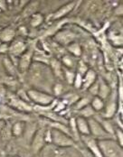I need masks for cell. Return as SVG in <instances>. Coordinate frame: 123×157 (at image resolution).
Wrapping results in <instances>:
<instances>
[{"mask_svg": "<svg viewBox=\"0 0 123 157\" xmlns=\"http://www.w3.org/2000/svg\"><path fill=\"white\" fill-rule=\"evenodd\" d=\"M98 146L103 157H122V146L112 139H99Z\"/></svg>", "mask_w": 123, "mask_h": 157, "instance_id": "cell-1", "label": "cell"}, {"mask_svg": "<svg viewBox=\"0 0 123 157\" xmlns=\"http://www.w3.org/2000/svg\"><path fill=\"white\" fill-rule=\"evenodd\" d=\"M50 134H51V142L54 143L55 145L61 147H69V146H73L74 144L72 137H70L69 135L65 134L61 130L53 128L50 131Z\"/></svg>", "mask_w": 123, "mask_h": 157, "instance_id": "cell-2", "label": "cell"}, {"mask_svg": "<svg viewBox=\"0 0 123 157\" xmlns=\"http://www.w3.org/2000/svg\"><path fill=\"white\" fill-rule=\"evenodd\" d=\"M27 96L30 98L32 101H34V103L41 105V106H46L49 105L50 103H52L54 98L51 95L46 94L34 90H31L27 92Z\"/></svg>", "mask_w": 123, "mask_h": 157, "instance_id": "cell-3", "label": "cell"}, {"mask_svg": "<svg viewBox=\"0 0 123 157\" xmlns=\"http://www.w3.org/2000/svg\"><path fill=\"white\" fill-rule=\"evenodd\" d=\"M88 124H89L90 134H92L93 137L105 139V137L109 136V134H108L107 132L103 129V127L101 126V124L98 122V120H96L95 118L91 117L88 120Z\"/></svg>", "mask_w": 123, "mask_h": 157, "instance_id": "cell-4", "label": "cell"}, {"mask_svg": "<svg viewBox=\"0 0 123 157\" xmlns=\"http://www.w3.org/2000/svg\"><path fill=\"white\" fill-rule=\"evenodd\" d=\"M45 136H46V130L44 128H40L35 132L33 137L32 144H31V147L34 153H37L45 145V143H46Z\"/></svg>", "mask_w": 123, "mask_h": 157, "instance_id": "cell-5", "label": "cell"}, {"mask_svg": "<svg viewBox=\"0 0 123 157\" xmlns=\"http://www.w3.org/2000/svg\"><path fill=\"white\" fill-rule=\"evenodd\" d=\"M84 142L87 145V147L90 149V151L93 154V155L95 157H103V155L101 153V150L98 146L97 140L93 137H88L85 136L84 137Z\"/></svg>", "mask_w": 123, "mask_h": 157, "instance_id": "cell-6", "label": "cell"}, {"mask_svg": "<svg viewBox=\"0 0 123 157\" xmlns=\"http://www.w3.org/2000/svg\"><path fill=\"white\" fill-rule=\"evenodd\" d=\"M75 123H76L77 130L82 134L83 136H89L90 134V129H89V124H88V120L82 117H78L75 119Z\"/></svg>", "mask_w": 123, "mask_h": 157, "instance_id": "cell-7", "label": "cell"}, {"mask_svg": "<svg viewBox=\"0 0 123 157\" xmlns=\"http://www.w3.org/2000/svg\"><path fill=\"white\" fill-rule=\"evenodd\" d=\"M10 103H11V106H12V107H14L15 109L20 110V111L30 112V111H32V109H33L26 102H25V101L22 100V99L16 98H12Z\"/></svg>", "mask_w": 123, "mask_h": 157, "instance_id": "cell-8", "label": "cell"}, {"mask_svg": "<svg viewBox=\"0 0 123 157\" xmlns=\"http://www.w3.org/2000/svg\"><path fill=\"white\" fill-rule=\"evenodd\" d=\"M31 56H32V52H28L21 57L20 63H19V67H20V70L22 71V72H25L27 70V68L30 64Z\"/></svg>", "mask_w": 123, "mask_h": 157, "instance_id": "cell-9", "label": "cell"}, {"mask_svg": "<svg viewBox=\"0 0 123 157\" xmlns=\"http://www.w3.org/2000/svg\"><path fill=\"white\" fill-rule=\"evenodd\" d=\"M24 130H25V124L22 121H19L13 125L11 132L15 136H20L24 133Z\"/></svg>", "mask_w": 123, "mask_h": 157, "instance_id": "cell-10", "label": "cell"}, {"mask_svg": "<svg viewBox=\"0 0 123 157\" xmlns=\"http://www.w3.org/2000/svg\"><path fill=\"white\" fill-rule=\"evenodd\" d=\"M41 115H43V116H45L46 117H48V118H50L51 120H53L54 122H58V123H64L65 121H64V119L61 117H59L58 115H56L55 113H52V112H48V111H42L41 112Z\"/></svg>", "mask_w": 123, "mask_h": 157, "instance_id": "cell-11", "label": "cell"}, {"mask_svg": "<svg viewBox=\"0 0 123 157\" xmlns=\"http://www.w3.org/2000/svg\"><path fill=\"white\" fill-rule=\"evenodd\" d=\"M25 50V44L21 42H15L10 48V51L13 54L15 55H19L22 52Z\"/></svg>", "mask_w": 123, "mask_h": 157, "instance_id": "cell-12", "label": "cell"}, {"mask_svg": "<svg viewBox=\"0 0 123 157\" xmlns=\"http://www.w3.org/2000/svg\"><path fill=\"white\" fill-rule=\"evenodd\" d=\"M100 124H101V126L103 127V129L107 132L108 134H109V135H113L114 134V130H113V126L112 125L110 124V122H109L107 121L106 119H104V118H102V119H99V121H98Z\"/></svg>", "mask_w": 123, "mask_h": 157, "instance_id": "cell-13", "label": "cell"}, {"mask_svg": "<svg viewBox=\"0 0 123 157\" xmlns=\"http://www.w3.org/2000/svg\"><path fill=\"white\" fill-rule=\"evenodd\" d=\"M91 107L94 109V111L95 110L99 111V110H101L103 109L104 103H103V101H102V99L101 98L96 97V98H93V100L92 101V106Z\"/></svg>", "mask_w": 123, "mask_h": 157, "instance_id": "cell-14", "label": "cell"}, {"mask_svg": "<svg viewBox=\"0 0 123 157\" xmlns=\"http://www.w3.org/2000/svg\"><path fill=\"white\" fill-rule=\"evenodd\" d=\"M94 109H92L91 106H86V107H84V108H82L80 110V114H81V116L80 117H84V118H86V117H91L92 116L94 115Z\"/></svg>", "mask_w": 123, "mask_h": 157, "instance_id": "cell-15", "label": "cell"}, {"mask_svg": "<svg viewBox=\"0 0 123 157\" xmlns=\"http://www.w3.org/2000/svg\"><path fill=\"white\" fill-rule=\"evenodd\" d=\"M94 78H95V74H94V72L92 71H90L86 74L85 78L83 79V81H84L86 87H89V86L92 84V82H93V80H94Z\"/></svg>", "mask_w": 123, "mask_h": 157, "instance_id": "cell-16", "label": "cell"}, {"mask_svg": "<svg viewBox=\"0 0 123 157\" xmlns=\"http://www.w3.org/2000/svg\"><path fill=\"white\" fill-rule=\"evenodd\" d=\"M73 4H70V5H68V6H63L62 9H60L56 14H55V16L54 17H60V16H63V15H65L67 12H69L72 8H73Z\"/></svg>", "mask_w": 123, "mask_h": 157, "instance_id": "cell-17", "label": "cell"}, {"mask_svg": "<svg viewBox=\"0 0 123 157\" xmlns=\"http://www.w3.org/2000/svg\"><path fill=\"white\" fill-rule=\"evenodd\" d=\"M13 36H14V32L11 30H6L3 33L1 37L4 41H9L13 38Z\"/></svg>", "mask_w": 123, "mask_h": 157, "instance_id": "cell-18", "label": "cell"}, {"mask_svg": "<svg viewBox=\"0 0 123 157\" xmlns=\"http://www.w3.org/2000/svg\"><path fill=\"white\" fill-rule=\"evenodd\" d=\"M116 136H117V138H118V141H119V144L121 145V146H122L123 145V134H122V131L121 130H117V133H116Z\"/></svg>", "mask_w": 123, "mask_h": 157, "instance_id": "cell-19", "label": "cell"}, {"mask_svg": "<svg viewBox=\"0 0 123 157\" xmlns=\"http://www.w3.org/2000/svg\"><path fill=\"white\" fill-rule=\"evenodd\" d=\"M74 46L75 48H73V47H70L71 49V51L74 53V54H76V55H79L80 53H81V51H80V47L77 45V44H74Z\"/></svg>", "mask_w": 123, "mask_h": 157, "instance_id": "cell-20", "label": "cell"}, {"mask_svg": "<svg viewBox=\"0 0 123 157\" xmlns=\"http://www.w3.org/2000/svg\"><path fill=\"white\" fill-rule=\"evenodd\" d=\"M4 126H5V123H4V121H0V130H1V129H3V128H4Z\"/></svg>", "mask_w": 123, "mask_h": 157, "instance_id": "cell-21", "label": "cell"}]
</instances>
